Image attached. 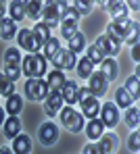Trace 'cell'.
Returning a JSON list of instances; mask_svg holds the SVG:
<instances>
[{
    "label": "cell",
    "mask_w": 140,
    "mask_h": 154,
    "mask_svg": "<svg viewBox=\"0 0 140 154\" xmlns=\"http://www.w3.org/2000/svg\"><path fill=\"white\" fill-rule=\"evenodd\" d=\"M138 88H140V79H138V73H134V75H130L126 79V92L130 94V98L132 100H136L138 98Z\"/></svg>",
    "instance_id": "d4e9b609"
},
{
    "label": "cell",
    "mask_w": 140,
    "mask_h": 154,
    "mask_svg": "<svg viewBox=\"0 0 140 154\" xmlns=\"http://www.w3.org/2000/svg\"><path fill=\"white\" fill-rule=\"evenodd\" d=\"M0 125H4V110L0 108Z\"/></svg>",
    "instance_id": "f6af8a7d"
},
{
    "label": "cell",
    "mask_w": 140,
    "mask_h": 154,
    "mask_svg": "<svg viewBox=\"0 0 140 154\" xmlns=\"http://www.w3.org/2000/svg\"><path fill=\"white\" fill-rule=\"evenodd\" d=\"M88 60H90L92 65H96V63H103L105 56H103V52L98 50L96 46H90V48H88Z\"/></svg>",
    "instance_id": "8d00e7d4"
},
{
    "label": "cell",
    "mask_w": 140,
    "mask_h": 154,
    "mask_svg": "<svg viewBox=\"0 0 140 154\" xmlns=\"http://www.w3.org/2000/svg\"><path fill=\"white\" fill-rule=\"evenodd\" d=\"M100 75L107 81H115V77H117V63H115V58H105L100 63Z\"/></svg>",
    "instance_id": "e0dca14e"
},
{
    "label": "cell",
    "mask_w": 140,
    "mask_h": 154,
    "mask_svg": "<svg viewBox=\"0 0 140 154\" xmlns=\"http://www.w3.org/2000/svg\"><path fill=\"white\" fill-rule=\"evenodd\" d=\"M115 100H117V106H123V108L132 106V98H130V94H128L123 88H119V90L115 92Z\"/></svg>",
    "instance_id": "d590c367"
},
{
    "label": "cell",
    "mask_w": 140,
    "mask_h": 154,
    "mask_svg": "<svg viewBox=\"0 0 140 154\" xmlns=\"http://www.w3.org/2000/svg\"><path fill=\"white\" fill-rule=\"evenodd\" d=\"M88 79H90V85H88V90L92 92V96H94V98H100V96L107 92V83H109V81H107L105 77L100 75V73H92V75L88 77Z\"/></svg>",
    "instance_id": "8fae6325"
},
{
    "label": "cell",
    "mask_w": 140,
    "mask_h": 154,
    "mask_svg": "<svg viewBox=\"0 0 140 154\" xmlns=\"http://www.w3.org/2000/svg\"><path fill=\"white\" fill-rule=\"evenodd\" d=\"M119 121V110H117V104L107 102L100 106V123L105 127H115Z\"/></svg>",
    "instance_id": "ba28073f"
},
{
    "label": "cell",
    "mask_w": 140,
    "mask_h": 154,
    "mask_svg": "<svg viewBox=\"0 0 140 154\" xmlns=\"http://www.w3.org/2000/svg\"><path fill=\"white\" fill-rule=\"evenodd\" d=\"M59 48H61V46H59V40H56V38H50V40L44 44V54H42V56H44L46 60H50L56 52H59Z\"/></svg>",
    "instance_id": "836d02e7"
},
{
    "label": "cell",
    "mask_w": 140,
    "mask_h": 154,
    "mask_svg": "<svg viewBox=\"0 0 140 154\" xmlns=\"http://www.w3.org/2000/svg\"><path fill=\"white\" fill-rule=\"evenodd\" d=\"M6 110L11 112V117H17V115L23 110V98L17 96V94L8 96V100H6Z\"/></svg>",
    "instance_id": "44dd1931"
},
{
    "label": "cell",
    "mask_w": 140,
    "mask_h": 154,
    "mask_svg": "<svg viewBox=\"0 0 140 154\" xmlns=\"http://www.w3.org/2000/svg\"><path fill=\"white\" fill-rule=\"evenodd\" d=\"M15 29H17V23H15L11 17L2 19V21H0V38H4V40H11V38L15 35Z\"/></svg>",
    "instance_id": "ffe728a7"
},
{
    "label": "cell",
    "mask_w": 140,
    "mask_h": 154,
    "mask_svg": "<svg viewBox=\"0 0 140 154\" xmlns=\"http://www.w3.org/2000/svg\"><path fill=\"white\" fill-rule=\"evenodd\" d=\"M69 6L78 13V17H84V15H88V13L92 11V2H90V0H84V2L78 0V2H73V4H69Z\"/></svg>",
    "instance_id": "e575fe53"
},
{
    "label": "cell",
    "mask_w": 140,
    "mask_h": 154,
    "mask_svg": "<svg viewBox=\"0 0 140 154\" xmlns=\"http://www.w3.org/2000/svg\"><path fill=\"white\" fill-rule=\"evenodd\" d=\"M140 133L138 131H134V133H132V135H130V140H128V148H130V150H132V152H138L140 150Z\"/></svg>",
    "instance_id": "f35d334b"
},
{
    "label": "cell",
    "mask_w": 140,
    "mask_h": 154,
    "mask_svg": "<svg viewBox=\"0 0 140 154\" xmlns=\"http://www.w3.org/2000/svg\"><path fill=\"white\" fill-rule=\"evenodd\" d=\"M94 46L103 52V56H105V58H111V56H115V54L119 52V48H121V46H117L113 40H109L107 35H98V40H96V44H94Z\"/></svg>",
    "instance_id": "7c38bea8"
},
{
    "label": "cell",
    "mask_w": 140,
    "mask_h": 154,
    "mask_svg": "<svg viewBox=\"0 0 140 154\" xmlns=\"http://www.w3.org/2000/svg\"><path fill=\"white\" fill-rule=\"evenodd\" d=\"M132 58H134L136 63H138V60H140V48H138V44H136V46L132 48Z\"/></svg>",
    "instance_id": "7bdbcfd3"
},
{
    "label": "cell",
    "mask_w": 140,
    "mask_h": 154,
    "mask_svg": "<svg viewBox=\"0 0 140 154\" xmlns=\"http://www.w3.org/2000/svg\"><path fill=\"white\" fill-rule=\"evenodd\" d=\"M15 94V81H11L8 77H4V73H0V96H13Z\"/></svg>",
    "instance_id": "f546056e"
},
{
    "label": "cell",
    "mask_w": 140,
    "mask_h": 154,
    "mask_svg": "<svg viewBox=\"0 0 140 154\" xmlns=\"http://www.w3.org/2000/svg\"><path fill=\"white\" fill-rule=\"evenodd\" d=\"M96 146L100 148L103 154H113L117 150V146H119L117 135H115V133H103V135L98 137V144H96Z\"/></svg>",
    "instance_id": "4fadbf2b"
},
{
    "label": "cell",
    "mask_w": 140,
    "mask_h": 154,
    "mask_svg": "<svg viewBox=\"0 0 140 154\" xmlns=\"http://www.w3.org/2000/svg\"><path fill=\"white\" fill-rule=\"evenodd\" d=\"M59 92H61V96H63V102H67V104L78 102V83H75V81H65Z\"/></svg>",
    "instance_id": "5bb4252c"
},
{
    "label": "cell",
    "mask_w": 140,
    "mask_h": 154,
    "mask_svg": "<svg viewBox=\"0 0 140 154\" xmlns=\"http://www.w3.org/2000/svg\"><path fill=\"white\" fill-rule=\"evenodd\" d=\"M25 15L31 17V19H38V17L42 15V2H38V0L25 2Z\"/></svg>",
    "instance_id": "d6a6232c"
},
{
    "label": "cell",
    "mask_w": 140,
    "mask_h": 154,
    "mask_svg": "<svg viewBox=\"0 0 140 154\" xmlns=\"http://www.w3.org/2000/svg\"><path fill=\"white\" fill-rule=\"evenodd\" d=\"M92 96V92L88 90V88H78V102H84Z\"/></svg>",
    "instance_id": "ab89813d"
},
{
    "label": "cell",
    "mask_w": 140,
    "mask_h": 154,
    "mask_svg": "<svg viewBox=\"0 0 140 154\" xmlns=\"http://www.w3.org/2000/svg\"><path fill=\"white\" fill-rule=\"evenodd\" d=\"M4 77H8L11 81H17L19 77H21V65L19 67H8V65H4Z\"/></svg>",
    "instance_id": "74e56055"
},
{
    "label": "cell",
    "mask_w": 140,
    "mask_h": 154,
    "mask_svg": "<svg viewBox=\"0 0 140 154\" xmlns=\"http://www.w3.org/2000/svg\"><path fill=\"white\" fill-rule=\"evenodd\" d=\"M75 69H78V75L80 77H90L94 73V65L88 60V56H82V60L75 63Z\"/></svg>",
    "instance_id": "83f0119b"
},
{
    "label": "cell",
    "mask_w": 140,
    "mask_h": 154,
    "mask_svg": "<svg viewBox=\"0 0 140 154\" xmlns=\"http://www.w3.org/2000/svg\"><path fill=\"white\" fill-rule=\"evenodd\" d=\"M103 129H105V125H103L98 119H90V123L86 125V135H88L90 140H98V137L103 135Z\"/></svg>",
    "instance_id": "7402d4cb"
},
{
    "label": "cell",
    "mask_w": 140,
    "mask_h": 154,
    "mask_svg": "<svg viewBox=\"0 0 140 154\" xmlns=\"http://www.w3.org/2000/svg\"><path fill=\"white\" fill-rule=\"evenodd\" d=\"M33 35H36V40H38L42 46H44V44L50 40V29L44 25V23H38V25L33 27Z\"/></svg>",
    "instance_id": "4dcf8cb0"
},
{
    "label": "cell",
    "mask_w": 140,
    "mask_h": 154,
    "mask_svg": "<svg viewBox=\"0 0 140 154\" xmlns=\"http://www.w3.org/2000/svg\"><path fill=\"white\" fill-rule=\"evenodd\" d=\"M42 15H44V25L48 29H52L61 23V8L59 2H46L42 4Z\"/></svg>",
    "instance_id": "8992f818"
},
{
    "label": "cell",
    "mask_w": 140,
    "mask_h": 154,
    "mask_svg": "<svg viewBox=\"0 0 140 154\" xmlns=\"http://www.w3.org/2000/svg\"><path fill=\"white\" fill-rule=\"evenodd\" d=\"M46 83H48V90H56V92H59V90L63 88V83H65V75L55 69V71L48 73V81H46Z\"/></svg>",
    "instance_id": "484cf974"
},
{
    "label": "cell",
    "mask_w": 140,
    "mask_h": 154,
    "mask_svg": "<svg viewBox=\"0 0 140 154\" xmlns=\"http://www.w3.org/2000/svg\"><path fill=\"white\" fill-rule=\"evenodd\" d=\"M15 154H29L31 150V140H29L27 135H23V133H19V135H15L13 137V148H11Z\"/></svg>",
    "instance_id": "2e32d148"
},
{
    "label": "cell",
    "mask_w": 140,
    "mask_h": 154,
    "mask_svg": "<svg viewBox=\"0 0 140 154\" xmlns=\"http://www.w3.org/2000/svg\"><path fill=\"white\" fill-rule=\"evenodd\" d=\"M59 119H61V123H63L65 127L69 129V131H73V133H80L82 127H84V117H82V112H75L71 106H63V108L59 110Z\"/></svg>",
    "instance_id": "7a4b0ae2"
},
{
    "label": "cell",
    "mask_w": 140,
    "mask_h": 154,
    "mask_svg": "<svg viewBox=\"0 0 140 154\" xmlns=\"http://www.w3.org/2000/svg\"><path fill=\"white\" fill-rule=\"evenodd\" d=\"M23 90H25V96H27L29 100H33V102H38V100H46L48 94H50L48 83H46L44 79H27Z\"/></svg>",
    "instance_id": "3957f363"
},
{
    "label": "cell",
    "mask_w": 140,
    "mask_h": 154,
    "mask_svg": "<svg viewBox=\"0 0 140 154\" xmlns=\"http://www.w3.org/2000/svg\"><path fill=\"white\" fill-rule=\"evenodd\" d=\"M38 137L44 146H52L56 140H59V129H56L55 123H44L40 131H38Z\"/></svg>",
    "instance_id": "30bf717a"
},
{
    "label": "cell",
    "mask_w": 140,
    "mask_h": 154,
    "mask_svg": "<svg viewBox=\"0 0 140 154\" xmlns=\"http://www.w3.org/2000/svg\"><path fill=\"white\" fill-rule=\"evenodd\" d=\"M46 73V58L36 52V54H27L21 60V75H27L29 79H42Z\"/></svg>",
    "instance_id": "6da1fadb"
},
{
    "label": "cell",
    "mask_w": 140,
    "mask_h": 154,
    "mask_svg": "<svg viewBox=\"0 0 140 154\" xmlns=\"http://www.w3.org/2000/svg\"><path fill=\"white\" fill-rule=\"evenodd\" d=\"M50 63L56 67V71H61V69H73L75 67V63H78V58H75V54L69 50H65V48H59L55 56L50 58Z\"/></svg>",
    "instance_id": "277c9868"
},
{
    "label": "cell",
    "mask_w": 140,
    "mask_h": 154,
    "mask_svg": "<svg viewBox=\"0 0 140 154\" xmlns=\"http://www.w3.org/2000/svg\"><path fill=\"white\" fill-rule=\"evenodd\" d=\"M107 11L111 13L113 19H121V17H126L128 15V4L126 2H107Z\"/></svg>",
    "instance_id": "d6986e66"
},
{
    "label": "cell",
    "mask_w": 140,
    "mask_h": 154,
    "mask_svg": "<svg viewBox=\"0 0 140 154\" xmlns=\"http://www.w3.org/2000/svg\"><path fill=\"white\" fill-rule=\"evenodd\" d=\"M17 42H19V48L27 50L29 54H36V52L42 48V44L36 40V35H33L31 29H21L19 35H17Z\"/></svg>",
    "instance_id": "5b68a950"
},
{
    "label": "cell",
    "mask_w": 140,
    "mask_h": 154,
    "mask_svg": "<svg viewBox=\"0 0 140 154\" xmlns=\"http://www.w3.org/2000/svg\"><path fill=\"white\" fill-rule=\"evenodd\" d=\"M4 65H8V67H19L21 65V52H19V48H6V52H4Z\"/></svg>",
    "instance_id": "4316f807"
},
{
    "label": "cell",
    "mask_w": 140,
    "mask_h": 154,
    "mask_svg": "<svg viewBox=\"0 0 140 154\" xmlns=\"http://www.w3.org/2000/svg\"><path fill=\"white\" fill-rule=\"evenodd\" d=\"M63 96H61V92H56V90H50V94H48V98L44 100V112L48 115V117H55L59 115V110L63 108Z\"/></svg>",
    "instance_id": "9c48e42d"
},
{
    "label": "cell",
    "mask_w": 140,
    "mask_h": 154,
    "mask_svg": "<svg viewBox=\"0 0 140 154\" xmlns=\"http://www.w3.org/2000/svg\"><path fill=\"white\" fill-rule=\"evenodd\" d=\"M84 154H103V152H100V148L96 144H88L84 148Z\"/></svg>",
    "instance_id": "60d3db41"
},
{
    "label": "cell",
    "mask_w": 140,
    "mask_h": 154,
    "mask_svg": "<svg viewBox=\"0 0 140 154\" xmlns=\"http://www.w3.org/2000/svg\"><path fill=\"white\" fill-rule=\"evenodd\" d=\"M8 11H11V19L17 23V21H21V19L25 17V2L15 0V2H11V4H8Z\"/></svg>",
    "instance_id": "cb8c5ba5"
},
{
    "label": "cell",
    "mask_w": 140,
    "mask_h": 154,
    "mask_svg": "<svg viewBox=\"0 0 140 154\" xmlns=\"http://www.w3.org/2000/svg\"><path fill=\"white\" fill-rule=\"evenodd\" d=\"M138 29H136V31H134V33H130V35H128V38H126V42H128V44H130V46H136V44H138Z\"/></svg>",
    "instance_id": "b9f144b4"
},
{
    "label": "cell",
    "mask_w": 140,
    "mask_h": 154,
    "mask_svg": "<svg viewBox=\"0 0 140 154\" xmlns=\"http://www.w3.org/2000/svg\"><path fill=\"white\" fill-rule=\"evenodd\" d=\"M2 15H4V4L0 2V21H2Z\"/></svg>",
    "instance_id": "bcb514c9"
},
{
    "label": "cell",
    "mask_w": 140,
    "mask_h": 154,
    "mask_svg": "<svg viewBox=\"0 0 140 154\" xmlns=\"http://www.w3.org/2000/svg\"><path fill=\"white\" fill-rule=\"evenodd\" d=\"M75 31H78V21H73V19H63L61 21V35L65 40H69Z\"/></svg>",
    "instance_id": "f1b7e54d"
},
{
    "label": "cell",
    "mask_w": 140,
    "mask_h": 154,
    "mask_svg": "<svg viewBox=\"0 0 140 154\" xmlns=\"http://www.w3.org/2000/svg\"><path fill=\"white\" fill-rule=\"evenodd\" d=\"M0 154H13V150L6 148V146H0Z\"/></svg>",
    "instance_id": "ee69618b"
},
{
    "label": "cell",
    "mask_w": 140,
    "mask_h": 154,
    "mask_svg": "<svg viewBox=\"0 0 140 154\" xmlns=\"http://www.w3.org/2000/svg\"><path fill=\"white\" fill-rule=\"evenodd\" d=\"M111 29L119 35V38H121V40H126L132 31H136V29H138V23H136V21H130L128 17H121V19H113Z\"/></svg>",
    "instance_id": "52a82bcc"
},
{
    "label": "cell",
    "mask_w": 140,
    "mask_h": 154,
    "mask_svg": "<svg viewBox=\"0 0 140 154\" xmlns=\"http://www.w3.org/2000/svg\"><path fill=\"white\" fill-rule=\"evenodd\" d=\"M84 48H86V38H84V33L75 31V33L69 38V50L73 52V54H80Z\"/></svg>",
    "instance_id": "603a6c76"
},
{
    "label": "cell",
    "mask_w": 140,
    "mask_h": 154,
    "mask_svg": "<svg viewBox=\"0 0 140 154\" xmlns=\"http://www.w3.org/2000/svg\"><path fill=\"white\" fill-rule=\"evenodd\" d=\"M4 133H6V137H11V140L21 133V121H19V117H11V119L4 121Z\"/></svg>",
    "instance_id": "ac0fdd59"
},
{
    "label": "cell",
    "mask_w": 140,
    "mask_h": 154,
    "mask_svg": "<svg viewBox=\"0 0 140 154\" xmlns=\"http://www.w3.org/2000/svg\"><path fill=\"white\" fill-rule=\"evenodd\" d=\"M126 123H128V127H138L140 110L136 106H128V110H126Z\"/></svg>",
    "instance_id": "1f68e13d"
},
{
    "label": "cell",
    "mask_w": 140,
    "mask_h": 154,
    "mask_svg": "<svg viewBox=\"0 0 140 154\" xmlns=\"http://www.w3.org/2000/svg\"><path fill=\"white\" fill-rule=\"evenodd\" d=\"M98 110H100V104H98V98H94V96H90L88 100L82 102V117L86 119H96Z\"/></svg>",
    "instance_id": "9a60e30c"
}]
</instances>
